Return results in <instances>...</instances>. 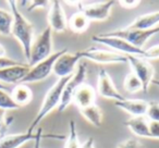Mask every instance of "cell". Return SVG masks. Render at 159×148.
I'll return each mask as SVG.
<instances>
[{
  "label": "cell",
  "instance_id": "8992f818",
  "mask_svg": "<svg viewBox=\"0 0 159 148\" xmlns=\"http://www.w3.org/2000/svg\"><path fill=\"white\" fill-rule=\"evenodd\" d=\"M128 62L133 71L132 73H134L142 82L143 92L147 94L149 86L154 81L155 69L152 64L149 62V60L137 56H128Z\"/></svg>",
  "mask_w": 159,
  "mask_h": 148
},
{
  "label": "cell",
  "instance_id": "ba28073f",
  "mask_svg": "<svg viewBox=\"0 0 159 148\" xmlns=\"http://www.w3.org/2000/svg\"><path fill=\"white\" fill-rule=\"evenodd\" d=\"M81 58H86L99 64H119L128 62V56L108 49L87 48L80 51Z\"/></svg>",
  "mask_w": 159,
  "mask_h": 148
},
{
  "label": "cell",
  "instance_id": "836d02e7",
  "mask_svg": "<svg viewBox=\"0 0 159 148\" xmlns=\"http://www.w3.org/2000/svg\"><path fill=\"white\" fill-rule=\"evenodd\" d=\"M149 134H150V138L159 139V122H150Z\"/></svg>",
  "mask_w": 159,
  "mask_h": 148
},
{
  "label": "cell",
  "instance_id": "484cf974",
  "mask_svg": "<svg viewBox=\"0 0 159 148\" xmlns=\"http://www.w3.org/2000/svg\"><path fill=\"white\" fill-rule=\"evenodd\" d=\"M0 109L7 110H16L20 109V107L13 101L11 95L6 91H0Z\"/></svg>",
  "mask_w": 159,
  "mask_h": 148
},
{
  "label": "cell",
  "instance_id": "f1b7e54d",
  "mask_svg": "<svg viewBox=\"0 0 159 148\" xmlns=\"http://www.w3.org/2000/svg\"><path fill=\"white\" fill-rule=\"evenodd\" d=\"M117 148H144L142 143L136 138H129L119 144Z\"/></svg>",
  "mask_w": 159,
  "mask_h": 148
},
{
  "label": "cell",
  "instance_id": "e0dca14e",
  "mask_svg": "<svg viewBox=\"0 0 159 148\" xmlns=\"http://www.w3.org/2000/svg\"><path fill=\"white\" fill-rule=\"evenodd\" d=\"M37 137L36 133H20V134L6 135L0 138V148H20L27 141H35Z\"/></svg>",
  "mask_w": 159,
  "mask_h": 148
},
{
  "label": "cell",
  "instance_id": "2e32d148",
  "mask_svg": "<svg viewBox=\"0 0 159 148\" xmlns=\"http://www.w3.org/2000/svg\"><path fill=\"white\" fill-rule=\"evenodd\" d=\"M115 105L132 117H145L148 108V101L143 99H125L123 101H116Z\"/></svg>",
  "mask_w": 159,
  "mask_h": 148
},
{
  "label": "cell",
  "instance_id": "9c48e42d",
  "mask_svg": "<svg viewBox=\"0 0 159 148\" xmlns=\"http://www.w3.org/2000/svg\"><path fill=\"white\" fill-rule=\"evenodd\" d=\"M85 78H86V65L84 63H82L77 66L76 72L71 76V78L68 81V83L64 86L61 101H60V105L58 107V111L59 112L64 111L68 108V106H70L71 102H72L73 95H74L75 91H76V88L80 85L85 83Z\"/></svg>",
  "mask_w": 159,
  "mask_h": 148
},
{
  "label": "cell",
  "instance_id": "4fadbf2b",
  "mask_svg": "<svg viewBox=\"0 0 159 148\" xmlns=\"http://www.w3.org/2000/svg\"><path fill=\"white\" fill-rule=\"evenodd\" d=\"M48 27H50L52 32L63 33L68 27V21L64 13V10L61 6V2L58 0L51 1L50 9L48 12Z\"/></svg>",
  "mask_w": 159,
  "mask_h": 148
},
{
  "label": "cell",
  "instance_id": "e575fe53",
  "mask_svg": "<svg viewBox=\"0 0 159 148\" xmlns=\"http://www.w3.org/2000/svg\"><path fill=\"white\" fill-rule=\"evenodd\" d=\"M46 136H44L43 135V128H39L37 130V137H36V139L34 141V148H42L40 147V141H42L43 138H45Z\"/></svg>",
  "mask_w": 159,
  "mask_h": 148
},
{
  "label": "cell",
  "instance_id": "4dcf8cb0",
  "mask_svg": "<svg viewBox=\"0 0 159 148\" xmlns=\"http://www.w3.org/2000/svg\"><path fill=\"white\" fill-rule=\"evenodd\" d=\"M141 2V0H119L118 1V3L125 9H134V8L139 7Z\"/></svg>",
  "mask_w": 159,
  "mask_h": 148
},
{
  "label": "cell",
  "instance_id": "d6a6232c",
  "mask_svg": "<svg viewBox=\"0 0 159 148\" xmlns=\"http://www.w3.org/2000/svg\"><path fill=\"white\" fill-rule=\"evenodd\" d=\"M48 3H49V1H45V0H35V1H31L27 10H29V11H33V10H35V9L46 8Z\"/></svg>",
  "mask_w": 159,
  "mask_h": 148
},
{
  "label": "cell",
  "instance_id": "1f68e13d",
  "mask_svg": "<svg viewBox=\"0 0 159 148\" xmlns=\"http://www.w3.org/2000/svg\"><path fill=\"white\" fill-rule=\"evenodd\" d=\"M20 64H22V62L16 61V60H13V59H10V58H7V57L0 58V70H1V69H5V68H9V66L20 65Z\"/></svg>",
  "mask_w": 159,
  "mask_h": 148
},
{
  "label": "cell",
  "instance_id": "74e56055",
  "mask_svg": "<svg viewBox=\"0 0 159 148\" xmlns=\"http://www.w3.org/2000/svg\"><path fill=\"white\" fill-rule=\"evenodd\" d=\"M7 88H8V87L6 86V85L3 84V83L0 82V91H7Z\"/></svg>",
  "mask_w": 159,
  "mask_h": 148
},
{
  "label": "cell",
  "instance_id": "8fae6325",
  "mask_svg": "<svg viewBox=\"0 0 159 148\" xmlns=\"http://www.w3.org/2000/svg\"><path fill=\"white\" fill-rule=\"evenodd\" d=\"M97 93L102 97L107 98V99H113L116 101H123L126 99L115 86L109 73L107 72L105 68H100L98 71Z\"/></svg>",
  "mask_w": 159,
  "mask_h": 148
},
{
  "label": "cell",
  "instance_id": "8d00e7d4",
  "mask_svg": "<svg viewBox=\"0 0 159 148\" xmlns=\"http://www.w3.org/2000/svg\"><path fill=\"white\" fill-rule=\"evenodd\" d=\"M6 57V48L0 44V58Z\"/></svg>",
  "mask_w": 159,
  "mask_h": 148
},
{
  "label": "cell",
  "instance_id": "44dd1931",
  "mask_svg": "<svg viewBox=\"0 0 159 148\" xmlns=\"http://www.w3.org/2000/svg\"><path fill=\"white\" fill-rule=\"evenodd\" d=\"M80 113L82 114V117L86 120L89 123L94 125L95 128H99L102 123V112L100 107L97 105H93V106L86 107V108L79 109Z\"/></svg>",
  "mask_w": 159,
  "mask_h": 148
},
{
  "label": "cell",
  "instance_id": "ffe728a7",
  "mask_svg": "<svg viewBox=\"0 0 159 148\" xmlns=\"http://www.w3.org/2000/svg\"><path fill=\"white\" fill-rule=\"evenodd\" d=\"M11 97L19 107L29 105L33 99V92L26 84H16L11 91Z\"/></svg>",
  "mask_w": 159,
  "mask_h": 148
},
{
  "label": "cell",
  "instance_id": "7a4b0ae2",
  "mask_svg": "<svg viewBox=\"0 0 159 148\" xmlns=\"http://www.w3.org/2000/svg\"><path fill=\"white\" fill-rule=\"evenodd\" d=\"M73 75V74H72ZM66 76V78H59L57 81V83L51 86V88L49 89L48 92L46 93L44 97V100L42 102V106H40L39 110H38L36 117L34 118V120L32 121L30 128H27L26 132L27 133H34L35 128H37L38 125L40 124V122L49 114L52 110H55L56 108H58L60 105V101H61L62 98V93H63V89L66 84L68 83V81L71 78V76Z\"/></svg>",
  "mask_w": 159,
  "mask_h": 148
},
{
  "label": "cell",
  "instance_id": "d590c367",
  "mask_svg": "<svg viewBox=\"0 0 159 148\" xmlns=\"http://www.w3.org/2000/svg\"><path fill=\"white\" fill-rule=\"evenodd\" d=\"M81 148H95V141H94V138L93 137H89L87 138L86 141H84Z\"/></svg>",
  "mask_w": 159,
  "mask_h": 148
},
{
  "label": "cell",
  "instance_id": "52a82bcc",
  "mask_svg": "<svg viewBox=\"0 0 159 148\" xmlns=\"http://www.w3.org/2000/svg\"><path fill=\"white\" fill-rule=\"evenodd\" d=\"M159 33V26L152 29H116L112 32H107L106 34L110 36H117L122 39H125L133 46L137 48L144 49V45L148 42L149 38H152L154 35Z\"/></svg>",
  "mask_w": 159,
  "mask_h": 148
},
{
  "label": "cell",
  "instance_id": "cb8c5ba5",
  "mask_svg": "<svg viewBox=\"0 0 159 148\" xmlns=\"http://www.w3.org/2000/svg\"><path fill=\"white\" fill-rule=\"evenodd\" d=\"M123 87L129 93H139L143 91V85L134 73H129L123 81Z\"/></svg>",
  "mask_w": 159,
  "mask_h": 148
},
{
  "label": "cell",
  "instance_id": "d6986e66",
  "mask_svg": "<svg viewBox=\"0 0 159 148\" xmlns=\"http://www.w3.org/2000/svg\"><path fill=\"white\" fill-rule=\"evenodd\" d=\"M159 26V11L150 12L139 16L131 23L126 29H152Z\"/></svg>",
  "mask_w": 159,
  "mask_h": 148
},
{
  "label": "cell",
  "instance_id": "3957f363",
  "mask_svg": "<svg viewBox=\"0 0 159 148\" xmlns=\"http://www.w3.org/2000/svg\"><path fill=\"white\" fill-rule=\"evenodd\" d=\"M66 51H68V48L60 49V50L56 51V52H52L48 58L36 63L35 65L30 66L29 72H27V74L25 75V78H23L21 83L26 84V83H36L46 80L52 73L53 65H55V62L57 61V59Z\"/></svg>",
  "mask_w": 159,
  "mask_h": 148
},
{
  "label": "cell",
  "instance_id": "5bb4252c",
  "mask_svg": "<svg viewBox=\"0 0 159 148\" xmlns=\"http://www.w3.org/2000/svg\"><path fill=\"white\" fill-rule=\"evenodd\" d=\"M96 96H97V93L94 89V87L87 83H83L75 91L72 102L79 109L86 108V107L96 104Z\"/></svg>",
  "mask_w": 159,
  "mask_h": 148
},
{
  "label": "cell",
  "instance_id": "277c9868",
  "mask_svg": "<svg viewBox=\"0 0 159 148\" xmlns=\"http://www.w3.org/2000/svg\"><path fill=\"white\" fill-rule=\"evenodd\" d=\"M52 51V31L47 26L36 38H34L31 46L29 65L33 66L42 60L48 58Z\"/></svg>",
  "mask_w": 159,
  "mask_h": 148
},
{
  "label": "cell",
  "instance_id": "5b68a950",
  "mask_svg": "<svg viewBox=\"0 0 159 148\" xmlns=\"http://www.w3.org/2000/svg\"><path fill=\"white\" fill-rule=\"evenodd\" d=\"M93 42L98 43L100 45L111 48L112 51L116 52L122 53L125 56H137V57H144L145 53V49L137 48V47L133 46L125 39H122L117 36H110L106 33H102L99 35H94L93 36Z\"/></svg>",
  "mask_w": 159,
  "mask_h": 148
},
{
  "label": "cell",
  "instance_id": "9a60e30c",
  "mask_svg": "<svg viewBox=\"0 0 159 148\" xmlns=\"http://www.w3.org/2000/svg\"><path fill=\"white\" fill-rule=\"evenodd\" d=\"M29 70L30 65L26 63L1 69L0 70V82L9 83V84H16V83L20 84L27 74Z\"/></svg>",
  "mask_w": 159,
  "mask_h": 148
},
{
  "label": "cell",
  "instance_id": "ac0fdd59",
  "mask_svg": "<svg viewBox=\"0 0 159 148\" xmlns=\"http://www.w3.org/2000/svg\"><path fill=\"white\" fill-rule=\"evenodd\" d=\"M149 123L150 121L146 117H132L124 122V125L128 126V128L133 134L139 137L150 138Z\"/></svg>",
  "mask_w": 159,
  "mask_h": 148
},
{
  "label": "cell",
  "instance_id": "d4e9b609",
  "mask_svg": "<svg viewBox=\"0 0 159 148\" xmlns=\"http://www.w3.org/2000/svg\"><path fill=\"white\" fill-rule=\"evenodd\" d=\"M81 143L79 141V136H77V131H76V124L75 121L71 120L70 125H69V135L66 138V148H81Z\"/></svg>",
  "mask_w": 159,
  "mask_h": 148
},
{
  "label": "cell",
  "instance_id": "83f0119b",
  "mask_svg": "<svg viewBox=\"0 0 159 148\" xmlns=\"http://www.w3.org/2000/svg\"><path fill=\"white\" fill-rule=\"evenodd\" d=\"M143 58H145L147 60L159 59V44L154 45V46L145 49V53H144Z\"/></svg>",
  "mask_w": 159,
  "mask_h": 148
},
{
  "label": "cell",
  "instance_id": "603a6c76",
  "mask_svg": "<svg viewBox=\"0 0 159 148\" xmlns=\"http://www.w3.org/2000/svg\"><path fill=\"white\" fill-rule=\"evenodd\" d=\"M12 22H13V16L11 12L0 8V35H11Z\"/></svg>",
  "mask_w": 159,
  "mask_h": 148
},
{
  "label": "cell",
  "instance_id": "7402d4cb",
  "mask_svg": "<svg viewBox=\"0 0 159 148\" xmlns=\"http://www.w3.org/2000/svg\"><path fill=\"white\" fill-rule=\"evenodd\" d=\"M91 21L82 13V12H76L74 13L68 21V26L73 33L81 34L84 33L89 26Z\"/></svg>",
  "mask_w": 159,
  "mask_h": 148
},
{
  "label": "cell",
  "instance_id": "4316f807",
  "mask_svg": "<svg viewBox=\"0 0 159 148\" xmlns=\"http://www.w3.org/2000/svg\"><path fill=\"white\" fill-rule=\"evenodd\" d=\"M145 117L150 122H159V102L150 101L148 102V108Z\"/></svg>",
  "mask_w": 159,
  "mask_h": 148
},
{
  "label": "cell",
  "instance_id": "f35d334b",
  "mask_svg": "<svg viewBox=\"0 0 159 148\" xmlns=\"http://www.w3.org/2000/svg\"><path fill=\"white\" fill-rule=\"evenodd\" d=\"M152 84H154V85H156V86L159 87V80H156V78H154V81H152Z\"/></svg>",
  "mask_w": 159,
  "mask_h": 148
},
{
  "label": "cell",
  "instance_id": "f546056e",
  "mask_svg": "<svg viewBox=\"0 0 159 148\" xmlns=\"http://www.w3.org/2000/svg\"><path fill=\"white\" fill-rule=\"evenodd\" d=\"M13 121V118L10 117L9 119L6 118V111L0 109V134H3L7 128L10 125V123Z\"/></svg>",
  "mask_w": 159,
  "mask_h": 148
},
{
  "label": "cell",
  "instance_id": "30bf717a",
  "mask_svg": "<svg viewBox=\"0 0 159 148\" xmlns=\"http://www.w3.org/2000/svg\"><path fill=\"white\" fill-rule=\"evenodd\" d=\"M79 5L80 12H82L89 21H106L110 16V12L112 7L115 6L116 1H105V2H96L89 3V5H83L80 1Z\"/></svg>",
  "mask_w": 159,
  "mask_h": 148
},
{
  "label": "cell",
  "instance_id": "6da1fadb",
  "mask_svg": "<svg viewBox=\"0 0 159 148\" xmlns=\"http://www.w3.org/2000/svg\"><path fill=\"white\" fill-rule=\"evenodd\" d=\"M11 13L13 16V22H12L11 35L22 46L23 53L25 58L29 61L30 52H31V46L34 40V26L20 12L18 8V2L16 1H9Z\"/></svg>",
  "mask_w": 159,
  "mask_h": 148
},
{
  "label": "cell",
  "instance_id": "7c38bea8",
  "mask_svg": "<svg viewBox=\"0 0 159 148\" xmlns=\"http://www.w3.org/2000/svg\"><path fill=\"white\" fill-rule=\"evenodd\" d=\"M82 58L80 55V51L79 52L71 53L68 50L63 55L60 56L57 59V61L55 62L52 73H55L59 78L72 75L75 70V66H76V64L79 63V61Z\"/></svg>",
  "mask_w": 159,
  "mask_h": 148
}]
</instances>
